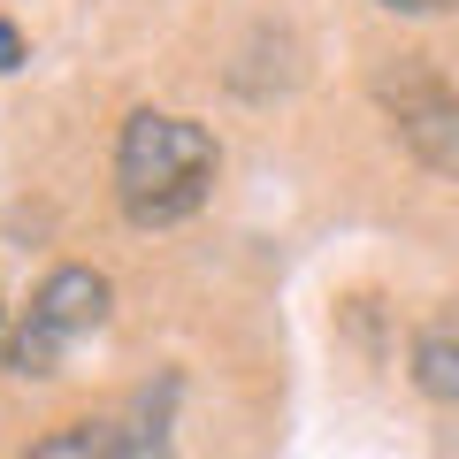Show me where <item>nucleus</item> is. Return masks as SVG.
Segmentation results:
<instances>
[{
    "instance_id": "4",
    "label": "nucleus",
    "mask_w": 459,
    "mask_h": 459,
    "mask_svg": "<svg viewBox=\"0 0 459 459\" xmlns=\"http://www.w3.org/2000/svg\"><path fill=\"white\" fill-rule=\"evenodd\" d=\"M413 391L437 398V406H459V337L452 329H421L413 337Z\"/></svg>"
},
{
    "instance_id": "3",
    "label": "nucleus",
    "mask_w": 459,
    "mask_h": 459,
    "mask_svg": "<svg viewBox=\"0 0 459 459\" xmlns=\"http://www.w3.org/2000/svg\"><path fill=\"white\" fill-rule=\"evenodd\" d=\"M376 92H383V108H391V123H398V138H406L413 161L459 184V92H444V84L421 77L413 62H398Z\"/></svg>"
},
{
    "instance_id": "2",
    "label": "nucleus",
    "mask_w": 459,
    "mask_h": 459,
    "mask_svg": "<svg viewBox=\"0 0 459 459\" xmlns=\"http://www.w3.org/2000/svg\"><path fill=\"white\" fill-rule=\"evenodd\" d=\"M108 322V276L100 268H54L47 283H39V299L23 307V322L8 329V360L0 368H16V376H54L62 368V352L84 337V329Z\"/></svg>"
},
{
    "instance_id": "5",
    "label": "nucleus",
    "mask_w": 459,
    "mask_h": 459,
    "mask_svg": "<svg viewBox=\"0 0 459 459\" xmlns=\"http://www.w3.org/2000/svg\"><path fill=\"white\" fill-rule=\"evenodd\" d=\"M169 406V398H161ZM153 406H138L131 421H108V459H169V413Z\"/></svg>"
},
{
    "instance_id": "7",
    "label": "nucleus",
    "mask_w": 459,
    "mask_h": 459,
    "mask_svg": "<svg viewBox=\"0 0 459 459\" xmlns=\"http://www.w3.org/2000/svg\"><path fill=\"white\" fill-rule=\"evenodd\" d=\"M8 69H23V39H16V23L0 16V77H8Z\"/></svg>"
},
{
    "instance_id": "8",
    "label": "nucleus",
    "mask_w": 459,
    "mask_h": 459,
    "mask_svg": "<svg viewBox=\"0 0 459 459\" xmlns=\"http://www.w3.org/2000/svg\"><path fill=\"white\" fill-rule=\"evenodd\" d=\"M391 16H444V8H459V0H383Z\"/></svg>"
},
{
    "instance_id": "6",
    "label": "nucleus",
    "mask_w": 459,
    "mask_h": 459,
    "mask_svg": "<svg viewBox=\"0 0 459 459\" xmlns=\"http://www.w3.org/2000/svg\"><path fill=\"white\" fill-rule=\"evenodd\" d=\"M23 459H108V421H69L54 437H39Z\"/></svg>"
},
{
    "instance_id": "9",
    "label": "nucleus",
    "mask_w": 459,
    "mask_h": 459,
    "mask_svg": "<svg viewBox=\"0 0 459 459\" xmlns=\"http://www.w3.org/2000/svg\"><path fill=\"white\" fill-rule=\"evenodd\" d=\"M0 360H8V314H0Z\"/></svg>"
},
{
    "instance_id": "1",
    "label": "nucleus",
    "mask_w": 459,
    "mask_h": 459,
    "mask_svg": "<svg viewBox=\"0 0 459 459\" xmlns=\"http://www.w3.org/2000/svg\"><path fill=\"white\" fill-rule=\"evenodd\" d=\"M214 169H222V146L192 115L138 108L115 138V199L138 230H169L184 214H199L214 192Z\"/></svg>"
}]
</instances>
